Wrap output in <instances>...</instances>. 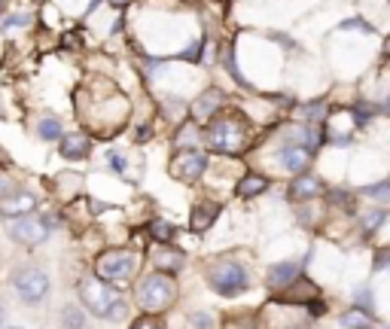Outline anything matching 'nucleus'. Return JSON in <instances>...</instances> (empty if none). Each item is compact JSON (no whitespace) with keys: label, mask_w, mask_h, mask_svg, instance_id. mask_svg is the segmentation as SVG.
Segmentation results:
<instances>
[{"label":"nucleus","mask_w":390,"mask_h":329,"mask_svg":"<svg viewBox=\"0 0 390 329\" xmlns=\"http://www.w3.org/2000/svg\"><path fill=\"white\" fill-rule=\"evenodd\" d=\"M363 196H369V198H378L381 205H390V183H378V187H369V189H363Z\"/></svg>","instance_id":"24"},{"label":"nucleus","mask_w":390,"mask_h":329,"mask_svg":"<svg viewBox=\"0 0 390 329\" xmlns=\"http://www.w3.org/2000/svg\"><path fill=\"white\" fill-rule=\"evenodd\" d=\"M278 162H280V168H284V171L299 174V171H305V168H308V162H311V149L302 147V143H287V147L280 149Z\"/></svg>","instance_id":"11"},{"label":"nucleus","mask_w":390,"mask_h":329,"mask_svg":"<svg viewBox=\"0 0 390 329\" xmlns=\"http://www.w3.org/2000/svg\"><path fill=\"white\" fill-rule=\"evenodd\" d=\"M299 281V263H278L269 268V286L271 290H287V286H293Z\"/></svg>","instance_id":"14"},{"label":"nucleus","mask_w":390,"mask_h":329,"mask_svg":"<svg viewBox=\"0 0 390 329\" xmlns=\"http://www.w3.org/2000/svg\"><path fill=\"white\" fill-rule=\"evenodd\" d=\"M354 329H369V326H354Z\"/></svg>","instance_id":"34"},{"label":"nucleus","mask_w":390,"mask_h":329,"mask_svg":"<svg viewBox=\"0 0 390 329\" xmlns=\"http://www.w3.org/2000/svg\"><path fill=\"white\" fill-rule=\"evenodd\" d=\"M220 214V205L217 201H202V205L193 207V232H204L207 226L213 223V217Z\"/></svg>","instance_id":"18"},{"label":"nucleus","mask_w":390,"mask_h":329,"mask_svg":"<svg viewBox=\"0 0 390 329\" xmlns=\"http://www.w3.org/2000/svg\"><path fill=\"white\" fill-rule=\"evenodd\" d=\"M287 329H302V326H287Z\"/></svg>","instance_id":"35"},{"label":"nucleus","mask_w":390,"mask_h":329,"mask_svg":"<svg viewBox=\"0 0 390 329\" xmlns=\"http://www.w3.org/2000/svg\"><path fill=\"white\" fill-rule=\"evenodd\" d=\"M128 329H165V320H162L159 314H149V311H140V317H137Z\"/></svg>","instance_id":"20"},{"label":"nucleus","mask_w":390,"mask_h":329,"mask_svg":"<svg viewBox=\"0 0 390 329\" xmlns=\"http://www.w3.org/2000/svg\"><path fill=\"white\" fill-rule=\"evenodd\" d=\"M64 122L58 119V116H52V113H43L37 119V138L40 140H46V143H61V138H64Z\"/></svg>","instance_id":"15"},{"label":"nucleus","mask_w":390,"mask_h":329,"mask_svg":"<svg viewBox=\"0 0 390 329\" xmlns=\"http://www.w3.org/2000/svg\"><path fill=\"white\" fill-rule=\"evenodd\" d=\"M354 305L363 308V311H372V296L366 286H360V290H354Z\"/></svg>","instance_id":"26"},{"label":"nucleus","mask_w":390,"mask_h":329,"mask_svg":"<svg viewBox=\"0 0 390 329\" xmlns=\"http://www.w3.org/2000/svg\"><path fill=\"white\" fill-rule=\"evenodd\" d=\"M52 232H55L52 217H46V214L15 217L6 223V235H10V241L19 244V247H40V244L49 241Z\"/></svg>","instance_id":"7"},{"label":"nucleus","mask_w":390,"mask_h":329,"mask_svg":"<svg viewBox=\"0 0 390 329\" xmlns=\"http://www.w3.org/2000/svg\"><path fill=\"white\" fill-rule=\"evenodd\" d=\"M6 326V305H3V299H0V329Z\"/></svg>","instance_id":"32"},{"label":"nucleus","mask_w":390,"mask_h":329,"mask_svg":"<svg viewBox=\"0 0 390 329\" xmlns=\"http://www.w3.org/2000/svg\"><path fill=\"white\" fill-rule=\"evenodd\" d=\"M3 329H22V326H3Z\"/></svg>","instance_id":"33"},{"label":"nucleus","mask_w":390,"mask_h":329,"mask_svg":"<svg viewBox=\"0 0 390 329\" xmlns=\"http://www.w3.org/2000/svg\"><path fill=\"white\" fill-rule=\"evenodd\" d=\"M95 275L98 277H104L107 284H113V286H128V284H135L137 281V253H131V250H122V247H116V250H104L101 256L95 259Z\"/></svg>","instance_id":"6"},{"label":"nucleus","mask_w":390,"mask_h":329,"mask_svg":"<svg viewBox=\"0 0 390 329\" xmlns=\"http://www.w3.org/2000/svg\"><path fill=\"white\" fill-rule=\"evenodd\" d=\"M189 329H217V323H213V317L207 314V311H195V314L189 317Z\"/></svg>","instance_id":"23"},{"label":"nucleus","mask_w":390,"mask_h":329,"mask_svg":"<svg viewBox=\"0 0 390 329\" xmlns=\"http://www.w3.org/2000/svg\"><path fill=\"white\" fill-rule=\"evenodd\" d=\"M387 329H390V326H387Z\"/></svg>","instance_id":"38"},{"label":"nucleus","mask_w":390,"mask_h":329,"mask_svg":"<svg viewBox=\"0 0 390 329\" xmlns=\"http://www.w3.org/2000/svg\"><path fill=\"white\" fill-rule=\"evenodd\" d=\"M153 265L156 272H165V275H177L180 268L186 265V253L177 250V247H162L153 253Z\"/></svg>","instance_id":"13"},{"label":"nucleus","mask_w":390,"mask_h":329,"mask_svg":"<svg viewBox=\"0 0 390 329\" xmlns=\"http://www.w3.org/2000/svg\"><path fill=\"white\" fill-rule=\"evenodd\" d=\"M126 314H128V305L119 299V302H116V305H113V311H110V317H107V320H110V323H119V320L126 317Z\"/></svg>","instance_id":"29"},{"label":"nucleus","mask_w":390,"mask_h":329,"mask_svg":"<svg viewBox=\"0 0 390 329\" xmlns=\"http://www.w3.org/2000/svg\"><path fill=\"white\" fill-rule=\"evenodd\" d=\"M204 277L207 284H211L213 293H220V296H241V293L250 286V275H247V268L238 263V259L232 256H223V259H211V263L204 265Z\"/></svg>","instance_id":"4"},{"label":"nucleus","mask_w":390,"mask_h":329,"mask_svg":"<svg viewBox=\"0 0 390 329\" xmlns=\"http://www.w3.org/2000/svg\"><path fill=\"white\" fill-rule=\"evenodd\" d=\"M0 180H3V177H0Z\"/></svg>","instance_id":"37"},{"label":"nucleus","mask_w":390,"mask_h":329,"mask_svg":"<svg viewBox=\"0 0 390 329\" xmlns=\"http://www.w3.org/2000/svg\"><path fill=\"white\" fill-rule=\"evenodd\" d=\"M342 326H345V329L366 326V317H363V314H357V311H347V314H342Z\"/></svg>","instance_id":"28"},{"label":"nucleus","mask_w":390,"mask_h":329,"mask_svg":"<svg viewBox=\"0 0 390 329\" xmlns=\"http://www.w3.org/2000/svg\"><path fill=\"white\" fill-rule=\"evenodd\" d=\"M10 286H13L15 299H19L22 305H28V308L43 305V302L49 299V293H52V281H49L46 268H40L34 263L15 265L13 275H10Z\"/></svg>","instance_id":"3"},{"label":"nucleus","mask_w":390,"mask_h":329,"mask_svg":"<svg viewBox=\"0 0 390 329\" xmlns=\"http://www.w3.org/2000/svg\"><path fill=\"white\" fill-rule=\"evenodd\" d=\"M37 207H40V198L31 189L15 187V183H6V187H0V217H3V219L37 214Z\"/></svg>","instance_id":"8"},{"label":"nucleus","mask_w":390,"mask_h":329,"mask_svg":"<svg viewBox=\"0 0 390 329\" xmlns=\"http://www.w3.org/2000/svg\"><path fill=\"white\" fill-rule=\"evenodd\" d=\"M58 156H61L64 162H86V159L92 156V140H89L82 131L64 134L61 143H58Z\"/></svg>","instance_id":"10"},{"label":"nucleus","mask_w":390,"mask_h":329,"mask_svg":"<svg viewBox=\"0 0 390 329\" xmlns=\"http://www.w3.org/2000/svg\"><path fill=\"white\" fill-rule=\"evenodd\" d=\"M342 28H360V31H366V34L372 31V28H369V24H366V22H360V19H354V22H345V24H342Z\"/></svg>","instance_id":"31"},{"label":"nucleus","mask_w":390,"mask_h":329,"mask_svg":"<svg viewBox=\"0 0 390 329\" xmlns=\"http://www.w3.org/2000/svg\"><path fill=\"white\" fill-rule=\"evenodd\" d=\"M58 326L61 329H89V311L77 305V302H68L58 314Z\"/></svg>","instance_id":"16"},{"label":"nucleus","mask_w":390,"mask_h":329,"mask_svg":"<svg viewBox=\"0 0 390 329\" xmlns=\"http://www.w3.org/2000/svg\"><path fill=\"white\" fill-rule=\"evenodd\" d=\"M269 189V177H260V174H247L241 177V183L235 187V196L238 198H253L260 196V192Z\"/></svg>","instance_id":"19"},{"label":"nucleus","mask_w":390,"mask_h":329,"mask_svg":"<svg viewBox=\"0 0 390 329\" xmlns=\"http://www.w3.org/2000/svg\"><path fill=\"white\" fill-rule=\"evenodd\" d=\"M31 24V15L28 13H15V15H6L3 22H0V31H13V28H28Z\"/></svg>","instance_id":"22"},{"label":"nucleus","mask_w":390,"mask_h":329,"mask_svg":"<svg viewBox=\"0 0 390 329\" xmlns=\"http://www.w3.org/2000/svg\"><path fill=\"white\" fill-rule=\"evenodd\" d=\"M177 296H180V286L174 281V275L149 272L135 281V305L140 311H149V314H162V311L174 308Z\"/></svg>","instance_id":"1"},{"label":"nucleus","mask_w":390,"mask_h":329,"mask_svg":"<svg viewBox=\"0 0 390 329\" xmlns=\"http://www.w3.org/2000/svg\"><path fill=\"white\" fill-rule=\"evenodd\" d=\"M195 140H198V131L195 129H189V125H183V131L177 134V149H189V147H195Z\"/></svg>","instance_id":"25"},{"label":"nucleus","mask_w":390,"mask_h":329,"mask_svg":"<svg viewBox=\"0 0 390 329\" xmlns=\"http://www.w3.org/2000/svg\"><path fill=\"white\" fill-rule=\"evenodd\" d=\"M320 189H323V183L317 180V177L305 174V177H296L293 180V187H290V198L293 201H308V198L317 196Z\"/></svg>","instance_id":"17"},{"label":"nucleus","mask_w":390,"mask_h":329,"mask_svg":"<svg viewBox=\"0 0 390 329\" xmlns=\"http://www.w3.org/2000/svg\"><path fill=\"white\" fill-rule=\"evenodd\" d=\"M223 101H226V95H223L220 89H207L202 92V95L195 98V104H193V116L198 122H211L213 119V113L223 107Z\"/></svg>","instance_id":"12"},{"label":"nucleus","mask_w":390,"mask_h":329,"mask_svg":"<svg viewBox=\"0 0 390 329\" xmlns=\"http://www.w3.org/2000/svg\"><path fill=\"white\" fill-rule=\"evenodd\" d=\"M149 235H153L156 241H171L174 238V226L165 223V219H153V223H149Z\"/></svg>","instance_id":"21"},{"label":"nucleus","mask_w":390,"mask_h":329,"mask_svg":"<svg viewBox=\"0 0 390 329\" xmlns=\"http://www.w3.org/2000/svg\"><path fill=\"white\" fill-rule=\"evenodd\" d=\"M204 143L213 153L235 156L247 147V122L238 113H226L220 119H211L204 129Z\"/></svg>","instance_id":"2"},{"label":"nucleus","mask_w":390,"mask_h":329,"mask_svg":"<svg viewBox=\"0 0 390 329\" xmlns=\"http://www.w3.org/2000/svg\"><path fill=\"white\" fill-rule=\"evenodd\" d=\"M0 3H3V0H0Z\"/></svg>","instance_id":"36"},{"label":"nucleus","mask_w":390,"mask_h":329,"mask_svg":"<svg viewBox=\"0 0 390 329\" xmlns=\"http://www.w3.org/2000/svg\"><path fill=\"white\" fill-rule=\"evenodd\" d=\"M299 116H302V119H320L323 116V107L317 104V107H302L299 110Z\"/></svg>","instance_id":"30"},{"label":"nucleus","mask_w":390,"mask_h":329,"mask_svg":"<svg viewBox=\"0 0 390 329\" xmlns=\"http://www.w3.org/2000/svg\"><path fill=\"white\" fill-rule=\"evenodd\" d=\"M77 299L92 317H104L107 320L110 317V311H113V305L119 302V286L107 284L104 277H98L95 272L82 275L80 284H77Z\"/></svg>","instance_id":"5"},{"label":"nucleus","mask_w":390,"mask_h":329,"mask_svg":"<svg viewBox=\"0 0 390 329\" xmlns=\"http://www.w3.org/2000/svg\"><path fill=\"white\" fill-rule=\"evenodd\" d=\"M381 223H384V214H381V210H372V214L363 217V229L366 232H375Z\"/></svg>","instance_id":"27"},{"label":"nucleus","mask_w":390,"mask_h":329,"mask_svg":"<svg viewBox=\"0 0 390 329\" xmlns=\"http://www.w3.org/2000/svg\"><path fill=\"white\" fill-rule=\"evenodd\" d=\"M168 171H171L174 180H180V183H195L198 177L207 171V153H202L198 147L177 149V156L171 159Z\"/></svg>","instance_id":"9"}]
</instances>
